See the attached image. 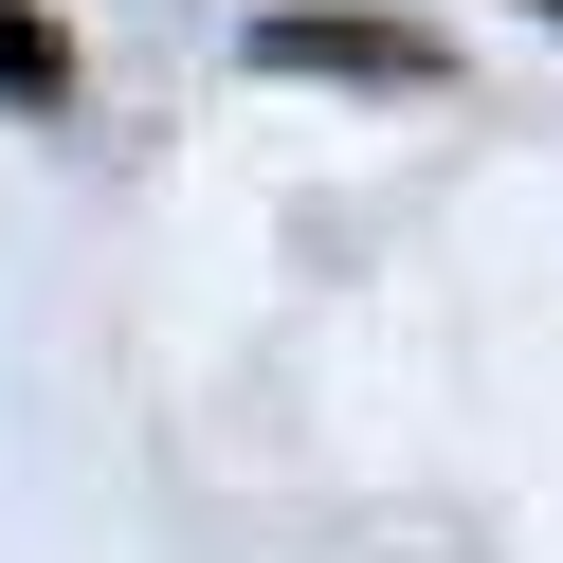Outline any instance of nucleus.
<instances>
[{
  "instance_id": "obj_1",
  "label": "nucleus",
  "mask_w": 563,
  "mask_h": 563,
  "mask_svg": "<svg viewBox=\"0 0 563 563\" xmlns=\"http://www.w3.org/2000/svg\"><path fill=\"white\" fill-rule=\"evenodd\" d=\"M273 74H418V37H382V19H255Z\"/></svg>"
},
{
  "instance_id": "obj_2",
  "label": "nucleus",
  "mask_w": 563,
  "mask_h": 563,
  "mask_svg": "<svg viewBox=\"0 0 563 563\" xmlns=\"http://www.w3.org/2000/svg\"><path fill=\"white\" fill-rule=\"evenodd\" d=\"M0 91H19V110H55V91H74V55H55V19H19V0H0Z\"/></svg>"
}]
</instances>
